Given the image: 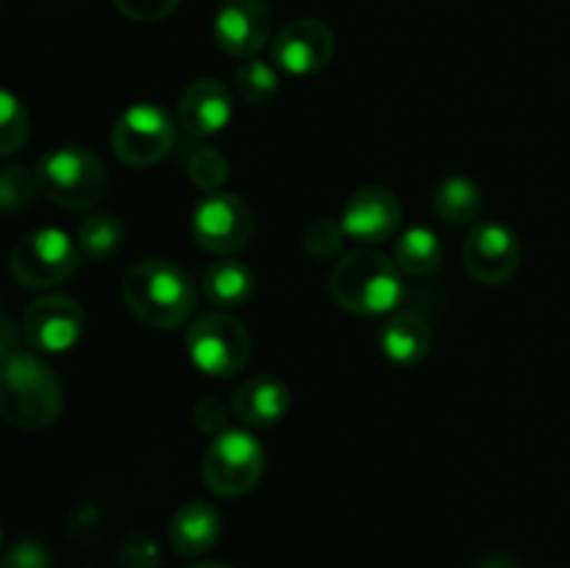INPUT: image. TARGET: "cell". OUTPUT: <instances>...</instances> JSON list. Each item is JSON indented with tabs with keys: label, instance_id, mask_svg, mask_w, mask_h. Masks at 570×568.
I'll return each mask as SVG.
<instances>
[{
	"label": "cell",
	"instance_id": "5bb4252c",
	"mask_svg": "<svg viewBox=\"0 0 570 568\" xmlns=\"http://www.w3.org/2000/svg\"><path fill=\"white\" fill-rule=\"evenodd\" d=\"M345 237L373 245L393 237L401 226V200L387 187H362L345 204L340 217Z\"/></svg>",
	"mask_w": 570,
	"mask_h": 568
},
{
	"label": "cell",
	"instance_id": "7402d4cb",
	"mask_svg": "<svg viewBox=\"0 0 570 568\" xmlns=\"http://www.w3.org/2000/svg\"><path fill=\"white\" fill-rule=\"evenodd\" d=\"M122 239H126V228L115 212H92L78 226V251L87 259L104 262L120 251Z\"/></svg>",
	"mask_w": 570,
	"mask_h": 568
},
{
	"label": "cell",
	"instance_id": "4dcf8cb0",
	"mask_svg": "<svg viewBox=\"0 0 570 568\" xmlns=\"http://www.w3.org/2000/svg\"><path fill=\"white\" fill-rule=\"evenodd\" d=\"M226 407L220 404L217 399H204L195 404V423H198L204 432L209 434H220L226 432Z\"/></svg>",
	"mask_w": 570,
	"mask_h": 568
},
{
	"label": "cell",
	"instance_id": "9a60e30c",
	"mask_svg": "<svg viewBox=\"0 0 570 568\" xmlns=\"http://www.w3.org/2000/svg\"><path fill=\"white\" fill-rule=\"evenodd\" d=\"M232 95L226 84L215 78H198L181 92L176 106V123L189 137L220 134L232 120Z\"/></svg>",
	"mask_w": 570,
	"mask_h": 568
},
{
	"label": "cell",
	"instance_id": "ba28073f",
	"mask_svg": "<svg viewBox=\"0 0 570 568\" xmlns=\"http://www.w3.org/2000/svg\"><path fill=\"white\" fill-rule=\"evenodd\" d=\"M111 150L128 167H150L176 145V120L156 104L128 106L111 128Z\"/></svg>",
	"mask_w": 570,
	"mask_h": 568
},
{
	"label": "cell",
	"instance_id": "1f68e13d",
	"mask_svg": "<svg viewBox=\"0 0 570 568\" xmlns=\"http://www.w3.org/2000/svg\"><path fill=\"white\" fill-rule=\"evenodd\" d=\"M14 354H20V332H17L14 323L0 317V365Z\"/></svg>",
	"mask_w": 570,
	"mask_h": 568
},
{
	"label": "cell",
	"instance_id": "44dd1931",
	"mask_svg": "<svg viewBox=\"0 0 570 568\" xmlns=\"http://www.w3.org/2000/svg\"><path fill=\"white\" fill-rule=\"evenodd\" d=\"M443 243L438 234L426 226H412L399 234L393 248V259L399 271L410 273V276H429L443 262Z\"/></svg>",
	"mask_w": 570,
	"mask_h": 568
},
{
	"label": "cell",
	"instance_id": "5b68a950",
	"mask_svg": "<svg viewBox=\"0 0 570 568\" xmlns=\"http://www.w3.org/2000/svg\"><path fill=\"white\" fill-rule=\"evenodd\" d=\"M267 454L259 440L245 429H226L215 434L200 460V477L215 496L237 499L250 493L265 477Z\"/></svg>",
	"mask_w": 570,
	"mask_h": 568
},
{
	"label": "cell",
	"instance_id": "83f0119b",
	"mask_svg": "<svg viewBox=\"0 0 570 568\" xmlns=\"http://www.w3.org/2000/svg\"><path fill=\"white\" fill-rule=\"evenodd\" d=\"M117 560H120V568H159L161 549L148 532H137L122 540Z\"/></svg>",
	"mask_w": 570,
	"mask_h": 568
},
{
	"label": "cell",
	"instance_id": "d4e9b609",
	"mask_svg": "<svg viewBox=\"0 0 570 568\" xmlns=\"http://www.w3.org/2000/svg\"><path fill=\"white\" fill-rule=\"evenodd\" d=\"M39 189L37 170H28L26 165L0 167V212H20L33 204Z\"/></svg>",
	"mask_w": 570,
	"mask_h": 568
},
{
	"label": "cell",
	"instance_id": "603a6c76",
	"mask_svg": "<svg viewBox=\"0 0 570 568\" xmlns=\"http://www.w3.org/2000/svg\"><path fill=\"white\" fill-rule=\"evenodd\" d=\"M237 89L250 106H267L278 92V72L271 61L243 59L237 67Z\"/></svg>",
	"mask_w": 570,
	"mask_h": 568
},
{
	"label": "cell",
	"instance_id": "ac0fdd59",
	"mask_svg": "<svg viewBox=\"0 0 570 568\" xmlns=\"http://www.w3.org/2000/svg\"><path fill=\"white\" fill-rule=\"evenodd\" d=\"M167 532H170V543L178 555L200 557L215 549V543L220 540L223 518L209 501H187L173 512Z\"/></svg>",
	"mask_w": 570,
	"mask_h": 568
},
{
	"label": "cell",
	"instance_id": "9c48e42d",
	"mask_svg": "<svg viewBox=\"0 0 570 568\" xmlns=\"http://www.w3.org/2000/svg\"><path fill=\"white\" fill-rule=\"evenodd\" d=\"M254 209L234 193H209L193 209V237L204 251L232 256L254 237Z\"/></svg>",
	"mask_w": 570,
	"mask_h": 568
},
{
	"label": "cell",
	"instance_id": "52a82bcc",
	"mask_svg": "<svg viewBox=\"0 0 570 568\" xmlns=\"http://www.w3.org/2000/svg\"><path fill=\"white\" fill-rule=\"evenodd\" d=\"M81 251L78 243L61 228H37L17 239L9 256V271L17 284L28 290H50L65 284L78 271Z\"/></svg>",
	"mask_w": 570,
	"mask_h": 568
},
{
	"label": "cell",
	"instance_id": "cb8c5ba5",
	"mask_svg": "<svg viewBox=\"0 0 570 568\" xmlns=\"http://www.w3.org/2000/svg\"><path fill=\"white\" fill-rule=\"evenodd\" d=\"M31 137V120L17 95L0 89V156H11L26 148Z\"/></svg>",
	"mask_w": 570,
	"mask_h": 568
},
{
	"label": "cell",
	"instance_id": "f1b7e54d",
	"mask_svg": "<svg viewBox=\"0 0 570 568\" xmlns=\"http://www.w3.org/2000/svg\"><path fill=\"white\" fill-rule=\"evenodd\" d=\"M0 568H53L48 549L39 540L22 538L0 560Z\"/></svg>",
	"mask_w": 570,
	"mask_h": 568
},
{
	"label": "cell",
	"instance_id": "2e32d148",
	"mask_svg": "<svg viewBox=\"0 0 570 568\" xmlns=\"http://www.w3.org/2000/svg\"><path fill=\"white\" fill-rule=\"evenodd\" d=\"M379 349L393 365H417L432 351V326L417 310H395L379 329Z\"/></svg>",
	"mask_w": 570,
	"mask_h": 568
},
{
	"label": "cell",
	"instance_id": "3957f363",
	"mask_svg": "<svg viewBox=\"0 0 570 568\" xmlns=\"http://www.w3.org/2000/svg\"><path fill=\"white\" fill-rule=\"evenodd\" d=\"M61 384L33 354H14L0 365V418L26 432L50 427L61 412Z\"/></svg>",
	"mask_w": 570,
	"mask_h": 568
},
{
	"label": "cell",
	"instance_id": "277c9868",
	"mask_svg": "<svg viewBox=\"0 0 570 568\" xmlns=\"http://www.w3.org/2000/svg\"><path fill=\"white\" fill-rule=\"evenodd\" d=\"M39 189L61 209L83 212L104 200L109 189V176L95 150L81 145L53 148L37 161Z\"/></svg>",
	"mask_w": 570,
	"mask_h": 568
},
{
	"label": "cell",
	"instance_id": "484cf974",
	"mask_svg": "<svg viewBox=\"0 0 570 568\" xmlns=\"http://www.w3.org/2000/svg\"><path fill=\"white\" fill-rule=\"evenodd\" d=\"M187 176L206 195L220 193V187L228 178V159L220 150L212 148V145H198L187 156Z\"/></svg>",
	"mask_w": 570,
	"mask_h": 568
},
{
	"label": "cell",
	"instance_id": "4fadbf2b",
	"mask_svg": "<svg viewBox=\"0 0 570 568\" xmlns=\"http://www.w3.org/2000/svg\"><path fill=\"white\" fill-rule=\"evenodd\" d=\"M273 33V14L265 0H226L215 14V42L237 59H254Z\"/></svg>",
	"mask_w": 570,
	"mask_h": 568
},
{
	"label": "cell",
	"instance_id": "836d02e7",
	"mask_svg": "<svg viewBox=\"0 0 570 568\" xmlns=\"http://www.w3.org/2000/svg\"><path fill=\"white\" fill-rule=\"evenodd\" d=\"M189 568H234V566H228V562H195V566H189Z\"/></svg>",
	"mask_w": 570,
	"mask_h": 568
},
{
	"label": "cell",
	"instance_id": "ffe728a7",
	"mask_svg": "<svg viewBox=\"0 0 570 568\" xmlns=\"http://www.w3.org/2000/svg\"><path fill=\"white\" fill-rule=\"evenodd\" d=\"M434 215L451 226L473 223L482 212V189L468 176H449L434 187L432 195Z\"/></svg>",
	"mask_w": 570,
	"mask_h": 568
},
{
	"label": "cell",
	"instance_id": "e575fe53",
	"mask_svg": "<svg viewBox=\"0 0 570 568\" xmlns=\"http://www.w3.org/2000/svg\"><path fill=\"white\" fill-rule=\"evenodd\" d=\"M0 546H3V529H0Z\"/></svg>",
	"mask_w": 570,
	"mask_h": 568
},
{
	"label": "cell",
	"instance_id": "7a4b0ae2",
	"mask_svg": "<svg viewBox=\"0 0 570 568\" xmlns=\"http://www.w3.org/2000/svg\"><path fill=\"white\" fill-rule=\"evenodd\" d=\"M328 293L345 312L354 315H390L404 298V278L399 265L387 256L376 251H354L332 267Z\"/></svg>",
	"mask_w": 570,
	"mask_h": 568
},
{
	"label": "cell",
	"instance_id": "d6986e66",
	"mask_svg": "<svg viewBox=\"0 0 570 568\" xmlns=\"http://www.w3.org/2000/svg\"><path fill=\"white\" fill-rule=\"evenodd\" d=\"M204 295L217 310H239L250 301L256 290V276L245 262L239 259H220L204 273Z\"/></svg>",
	"mask_w": 570,
	"mask_h": 568
},
{
	"label": "cell",
	"instance_id": "8992f818",
	"mask_svg": "<svg viewBox=\"0 0 570 568\" xmlns=\"http://www.w3.org/2000/svg\"><path fill=\"white\" fill-rule=\"evenodd\" d=\"M187 354L200 373L228 379L243 371L250 360V337L243 321L215 310L195 317L187 329Z\"/></svg>",
	"mask_w": 570,
	"mask_h": 568
},
{
	"label": "cell",
	"instance_id": "6da1fadb",
	"mask_svg": "<svg viewBox=\"0 0 570 568\" xmlns=\"http://www.w3.org/2000/svg\"><path fill=\"white\" fill-rule=\"evenodd\" d=\"M198 290L170 259H139L122 276V301L150 329H176L195 312Z\"/></svg>",
	"mask_w": 570,
	"mask_h": 568
},
{
	"label": "cell",
	"instance_id": "4316f807",
	"mask_svg": "<svg viewBox=\"0 0 570 568\" xmlns=\"http://www.w3.org/2000/svg\"><path fill=\"white\" fill-rule=\"evenodd\" d=\"M345 232L337 221L332 217H321V221L309 223L304 232V251L312 256V259H332V256L340 254L345 243Z\"/></svg>",
	"mask_w": 570,
	"mask_h": 568
},
{
	"label": "cell",
	"instance_id": "7c38bea8",
	"mask_svg": "<svg viewBox=\"0 0 570 568\" xmlns=\"http://www.w3.org/2000/svg\"><path fill=\"white\" fill-rule=\"evenodd\" d=\"M337 39L326 22L315 17L293 20L273 39V61L289 76H315L334 59Z\"/></svg>",
	"mask_w": 570,
	"mask_h": 568
},
{
	"label": "cell",
	"instance_id": "30bf717a",
	"mask_svg": "<svg viewBox=\"0 0 570 568\" xmlns=\"http://www.w3.org/2000/svg\"><path fill=\"white\" fill-rule=\"evenodd\" d=\"M462 262L471 273L473 282L499 287L510 282L521 262V245H518L515 232L499 221L476 223L462 245Z\"/></svg>",
	"mask_w": 570,
	"mask_h": 568
},
{
	"label": "cell",
	"instance_id": "8fae6325",
	"mask_svg": "<svg viewBox=\"0 0 570 568\" xmlns=\"http://www.w3.org/2000/svg\"><path fill=\"white\" fill-rule=\"evenodd\" d=\"M22 334L28 343L45 354H65L81 340L83 310L72 295H39L22 317Z\"/></svg>",
	"mask_w": 570,
	"mask_h": 568
},
{
	"label": "cell",
	"instance_id": "f546056e",
	"mask_svg": "<svg viewBox=\"0 0 570 568\" xmlns=\"http://www.w3.org/2000/svg\"><path fill=\"white\" fill-rule=\"evenodd\" d=\"M178 3L181 0H115L117 11L134 22L165 20L167 14H173L178 9Z\"/></svg>",
	"mask_w": 570,
	"mask_h": 568
},
{
	"label": "cell",
	"instance_id": "e0dca14e",
	"mask_svg": "<svg viewBox=\"0 0 570 568\" xmlns=\"http://www.w3.org/2000/svg\"><path fill=\"white\" fill-rule=\"evenodd\" d=\"M289 404H293V395L282 379L254 376L237 388L232 399V412L248 427H273L287 418Z\"/></svg>",
	"mask_w": 570,
	"mask_h": 568
},
{
	"label": "cell",
	"instance_id": "d6a6232c",
	"mask_svg": "<svg viewBox=\"0 0 570 568\" xmlns=\"http://www.w3.org/2000/svg\"><path fill=\"white\" fill-rule=\"evenodd\" d=\"M479 568H521V566H518V562L512 560V557L493 555V557H488V560L479 562Z\"/></svg>",
	"mask_w": 570,
	"mask_h": 568
}]
</instances>
